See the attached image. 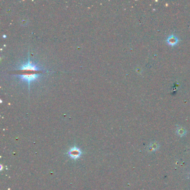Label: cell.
<instances>
[{"label":"cell","instance_id":"2","mask_svg":"<svg viewBox=\"0 0 190 190\" xmlns=\"http://www.w3.org/2000/svg\"><path fill=\"white\" fill-rule=\"evenodd\" d=\"M20 70H32V71H40V68H39L38 65L32 63L30 61V58L28 57V61L26 63L22 64L19 67Z\"/></svg>","mask_w":190,"mask_h":190},{"label":"cell","instance_id":"3","mask_svg":"<svg viewBox=\"0 0 190 190\" xmlns=\"http://www.w3.org/2000/svg\"><path fill=\"white\" fill-rule=\"evenodd\" d=\"M68 154L70 158L76 160L81 156L82 154V152L79 148L76 147H74L73 148H71L69 150V152H68Z\"/></svg>","mask_w":190,"mask_h":190},{"label":"cell","instance_id":"1","mask_svg":"<svg viewBox=\"0 0 190 190\" xmlns=\"http://www.w3.org/2000/svg\"><path fill=\"white\" fill-rule=\"evenodd\" d=\"M41 76V74L39 73H34V74H21V75H17L18 78L22 80L27 82L30 85V82L35 81L37 79H39V78Z\"/></svg>","mask_w":190,"mask_h":190},{"label":"cell","instance_id":"4","mask_svg":"<svg viewBox=\"0 0 190 190\" xmlns=\"http://www.w3.org/2000/svg\"><path fill=\"white\" fill-rule=\"evenodd\" d=\"M166 41L169 45L172 46H173L178 44L179 41V40L177 36H176L173 35H172L167 38Z\"/></svg>","mask_w":190,"mask_h":190},{"label":"cell","instance_id":"5","mask_svg":"<svg viewBox=\"0 0 190 190\" xmlns=\"http://www.w3.org/2000/svg\"><path fill=\"white\" fill-rule=\"evenodd\" d=\"M159 144L157 143V142H152V143L149 144V146H148V148L147 149V150L148 152H153L156 151L159 148Z\"/></svg>","mask_w":190,"mask_h":190},{"label":"cell","instance_id":"6","mask_svg":"<svg viewBox=\"0 0 190 190\" xmlns=\"http://www.w3.org/2000/svg\"><path fill=\"white\" fill-rule=\"evenodd\" d=\"M176 133L177 135L180 136V137H183L186 135V131L185 128H183L179 127H178L176 129Z\"/></svg>","mask_w":190,"mask_h":190}]
</instances>
